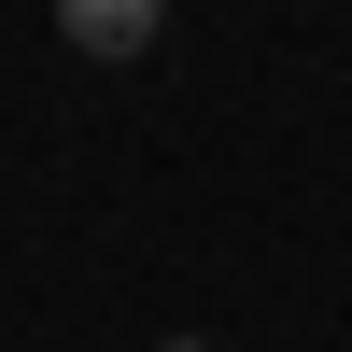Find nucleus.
<instances>
[{"label": "nucleus", "instance_id": "obj_1", "mask_svg": "<svg viewBox=\"0 0 352 352\" xmlns=\"http://www.w3.org/2000/svg\"><path fill=\"white\" fill-rule=\"evenodd\" d=\"M169 28V0H56V43L71 56H141Z\"/></svg>", "mask_w": 352, "mask_h": 352}, {"label": "nucleus", "instance_id": "obj_2", "mask_svg": "<svg viewBox=\"0 0 352 352\" xmlns=\"http://www.w3.org/2000/svg\"><path fill=\"white\" fill-rule=\"evenodd\" d=\"M169 352H212V338H169Z\"/></svg>", "mask_w": 352, "mask_h": 352}]
</instances>
